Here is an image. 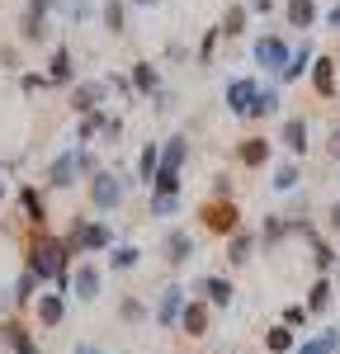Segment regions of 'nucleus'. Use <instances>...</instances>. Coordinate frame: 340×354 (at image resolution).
<instances>
[{"label": "nucleus", "mask_w": 340, "mask_h": 354, "mask_svg": "<svg viewBox=\"0 0 340 354\" xmlns=\"http://www.w3.org/2000/svg\"><path fill=\"white\" fill-rule=\"evenodd\" d=\"M66 255H71V250H66V241H62V236L38 232V236H33V245H28V270L38 274V279H57V288L66 293V283H71V279H66Z\"/></svg>", "instance_id": "nucleus-1"}, {"label": "nucleus", "mask_w": 340, "mask_h": 354, "mask_svg": "<svg viewBox=\"0 0 340 354\" xmlns=\"http://www.w3.org/2000/svg\"><path fill=\"white\" fill-rule=\"evenodd\" d=\"M48 10H53V0H28L24 5L19 33H24L28 43H43V38H48Z\"/></svg>", "instance_id": "nucleus-2"}, {"label": "nucleus", "mask_w": 340, "mask_h": 354, "mask_svg": "<svg viewBox=\"0 0 340 354\" xmlns=\"http://www.w3.org/2000/svg\"><path fill=\"white\" fill-rule=\"evenodd\" d=\"M90 203H95V208H104V213L123 203V185L113 180L109 170H95V180H90Z\"/></svg>", "instance_id": "nucleus-3"}, {"label": "nucleus", "mask_w": 340, "mask_h": 354, "mask_svg": "<svg viewBox=\"0 0 340 354\" xmlns=\"http://www.w3.org/2000/svg\"><path fill=\"white\" fill-rule=\"evenodd\" d=\"M76 175H81V151H66V156H57V161L48 165V185H53V189H71Z\"/></svg>", "instance_id": "nucleus-4"}, {"label": "nucleus", "mask_w": 340, "mask_h": 354, "mask_svg": "<svg viewBox=\"0 0 340 354\" xmlns=\"http://www.w3.org/2000/svg\"><path fill=\"white\" fill-rule=\"evenodd\" d=\"M203 227H208V232H236V208L213 198V203L203 208Z\"/></svg>", "instance_id": "nucleus-5"}, {"label": "nucleus", "mask_w": 340, "mask_h": 354, "mask_svg": "<svg viewBox=\"0 0 340 354\" xmlns=\"http://www.w3.org/2000/svg\"><path fill=\"white\" fill-rule=\"evenodd\" d=\"M33 312H38L43 326H62V317H66V293H43V298L33 302Z\"/></svg>", "instance_id": "nucleus-6"}, {"label": "nucleus", "mask_w": 340, "mask_h": 354, "mask_svg": "<svg viewBox=\"0 0 340 354\" xmlns=\"http://www.w3.org/2000/svg\"><path fill=\"white\" fill-rule=\"evenodd\" d=\"M100 100H104V81H85L71 90V109L76 113H95L100 109Z\"/></svg>", "instance_id": "nucleus-7"}, {"label": "nucleus", "mask_w": 340, "mask_h": 354, "mask_svg": "<svg viewBox=\"0 0 340 354\" xmlns=\"http://www.w3.org/2000/svg\"><path fill=\"white\" fill-rule=\"evenodd\" d=\"M71 288H76L81 302H95L100 298V270H95V265H81V270L71 274Z\"/></svg>", "instance_id": "nucleus-8"}, {"label": "nucleus", "mask_w": 340, "mask_h": 354, "mask_svg": "<svg viewBox=\"0 0 340 354\" xmlns=\"http://www.w3.org/2000/svg\"><path fill=\"white\" fill-rule=\"evenodd\" d=\"M180 312H185V293L180 288H166L161 293V307H156V322L161 326H180Z\"/></svg>", "instance_id": "nucleus-9"}, {"label": "nucleus", "mask_w": 340, "mask_h": 354, "mask_svg": "<svg viewBox=\"0 0 340 354\" xmlns=\"http://www.w3.org/2000/svg\"><path fill=\"white\" fill-rule=\"evenodd\" d=\"M180 330H185V335H208V307H203V302H185Z\"/></svg>", "instance_id": "nucleus-10"}, {"label": "nucleus", "mask_w": 340, "mask_h": 354, "mask_svg": "<svg viewBox=\"0 0 340 354\" xmlns=\"http://www.w3.org/2000/svg\"><path fill=\"white\" fill-rule=\"evenodd\" d=\"M0 340H5V345H10L15 354H43L38 345H33V340H28V330H24V326H15V322H5V326H0Z\"/></svg>", "instance_id": "nucleus-11"}, {"label": "nucleus", "mask_w": 340, "mask_h": 354, "mask_svg": "<svg viewBox=\"0 0 340 354\" xmlns=\"http://www.w3.org/2000/svg\"><path fill=\"white\" fill-rule=\"evenodd\" d=\"M19 208H24V218L33 222V227H43V222H48V208H43V194L38 189H19Z\"/></svg>", "instance_id": "nucleus-12"}, {"label": "nucleus", "mask_w": 340, "mask_h": 354, "mask_svg": "<svg viewBox=\"0 0 340 354\" xmlns=\"http://www.w3.org/2000/svg\"><path fill=\"white\" fill-rule=\"evenodd\" d=\"M189 255H194V241H189L185 232H170V236H166V260H170V265H185Z\"/></svg>", "instance_id": "nucleus-13"}, {"label": "nucleus", "mask_w": 340, "mask_h": 354, "mask_svg": "<svg viewBox=\"0 0 340 354\" xmlns=\"http://www.w3.org/2000/svg\"><path fill=\"white\" fill-rule=\"evenodd\" d=\"M38 283H43V279H38L33 270L19 274V279H15V307H28V302L38 298Z\"/></svg>", "instance_id": "nucleus-14"}, {"label": "nucleus", "mask_w": 340, "mask_h": 354, "mask_svg": "<svg viewBox=\"0 0 340 354\" xmlns=\"http://www.w3.org/2000/svg\"><path fill=\"white\" fill-rule=\"evenodd\" d=\"M48 81H53V85L71 81V53H66V48H57V53H53V62H48Z\"/></svg>", "instance_id": "nucleus-15"}, {"label": "nucleus", "mask_w": 340, "mask_h": 354, "mask_svg": "<svg viewBox=\"0 0 340 354\" xmlns=\"http://www.w3.org/2000/svg\"><path fill=\"white\" fill-rule=\"evenodd\" d=\"M227 100H232V109H236V113H251L255 85H251V81H236V85H232V90H227Z\"/></svg>", "instance_id": "nucleus-16"}, {"label": "nucleus", "mask_w": 340, "mask_h": 354, "mask_svg": "<svg viewBox=\"0 0 340 354\" xmlns=\"http://www.w3.org/2000/svg\"><path fill=\"white\" fill-rule=\"evenodd\" d=\"M198 288L208 293V302H213V307H227V302H232V283H227V279H203Z\"/></svg>", "instance_id": "nucleus-17"}, {"label": "nucleus", "mask_w": 340, "mask_h": 354, "mask_svg": "<svg viewBox=\"0 0 340 354\" xmlns=\"http://www.w3.org/2000/svg\"><path fill=\"white\" fill-rule=\"evenodd\" d=\"M185 151H189L185 137H170V147L161 151V170H180V165H185Z\"/></svg>", "instance_id": "nucleus-18"}, {"label": "nucleus", "mask_w": 340, "mask_h": 354, "mask_svg": "<svg viewBox=\"0 0 340 354\" xmlns=\"http://www.w3.org/2000/svg\"><path fill=\"white\" fill-rule=\"evenodd\" d=\"M227 260H232V265H246V260H251V236H246V232H232V250H227Z\"/></svg>", "instance_id": "nucleus-19"}, {"label": "nucleus", "mask_w": 340, "mask_h": 354, "mask_svg": "<svg viewBox=\"0 0 340 354\" xmlns=\"http://www.w3.org/2000/svg\"><path fill=\"white\" fill-rule=\"evenodd\" d=\"M138 245H113V255H109V270H133L138 265Z\"/></svg>", "instance_id": "nucleus-20"}, {"label": "nucleus", "mask_w": 340, "mask_h": 354, "mask_svg": "<svg viewBox=\"0 0 340 354\" xmlns=\"http://www.w3.org/2000/svg\"><path fill=\"white\" fill-rule=\"evenodd\" d=\"M156 170H161V151H156V147H147V151H142V161H138V175H142V180H156Z\"/></svg>", "instance_id": "nucleus-21"}, {"label": "nucleus", "mask_w": 340, "mask_h": 354, "mask_svg": "<svg viewBox=\"0 0 340 354\" xmlns=\"http://www.w3.org/2000/svg\"><path fill=\"white\" fill-rule=\"evenodd\" d=\"M265 156H270V147H265L260 137H251V142L241 147V161H246V165H265Z\"/></svg>", "instance_id": "nucleus-22"}, {"label": "nucleus", "mask_w": 340, "mask_h": 354, "mask_svg": "<svg viewBox=\"0 0 340 354\" xmlns=\"http://www.w3.org/2000/svg\"><path fill=\"white\" fill-rule=\"evenodd\" d=\"M265 345H270V354H288L293 350V335H288L283 326H274L270 335H265Z\"/></svg>", "instance_id": "nucleus-23"}, {"label": "nucleus", "mask_w": 340, "mask_h": 354, "mask_svg": "<svg viewBox=\"0 0 340 354\" xmlns=\"http://www.w3.org/2000/svg\"><path fill=\"white\" fill-rule=\"evenodd\" d=\"M303 137H308V128H303V118H293V123H288V128H283V142H288V147H293V151H303V147H308V142H303Z\"/></svg>", "instance_id": "nucleus-24"}, {"label": "nucleus", "mask_w": 340, "mask_h": 354, "mask_svg": "<svg viewBox=\"0 0 340 354\" xmlns=\"http://www.w3.org/2000/svg\"><path fill=\"white\" fill-rule=\"evenodd\" d=\"M100 128H109V123H104V113H100V109L85 113V118H81V142H90V137L100 133Z\"/></svg>", "instance_id": "nucleus-25"}, {"label": "nucleus", "mask_w": 340, "mask_h": 354, "mask_svg": "<svg viewBox=\"0 0 340 354\" xmlns=\"http://www.w3.org/2000/svg\"><path fill=\"white\" fill-rule=\"evenodd\" d=\"M298 354H336V335L326 330V335H317L312 345H303V350H298Z\"/></svg>", "instance_id": "nucleus-26"}, {"label": "nucleus", "mask_w": 340, "mask_h": 354, "mask_svg": "<svg viewBox=\"0 0 340 354\" xmlns=\"http://www.w3.org/2000/svg\"><path fill=\"white\" fill-rule=\"evenodd\" d=\"M175 208H180V194H156V198H151V213H156V218H166Z\"/></svg>", "instance_id": "nucleus-27"}, {"label": "nucleus", "mask_w": 340, "mask_h": 354, "mask_svg": "<svg viewBox=\"0 0 340 354\" xmlns=\"http://www.w3.org/2000/svg\"><path fill=\"white\" fill-rule=\"evenodd\" d=\"M326 302H331V283H317L308 298V312H326Z\"/></svg>", "instance_id": "nucleus-28"}, {"label": "nucleus", "mask_w": 340, "mask_h": 354, "mask_svg": "<svg viewBox=\"0 0 340 354\" xmlns=\"http://www.w3.org/2000/svg\"><path fill=\"white\" fill-rule=\"evenodd\" d=\"M255 57H260V62H270V66H274V62H283V48H279V43H274V38H265V43H260V48H255Z\"/></svg>", "instance_id": "nucleus-29"}, {"label": "nucleus", "mask_w": 340, "mask_h": 354, "mask_svg": "<svg viewBox=\"0 0 340 354\" xmlns=\"http://www.w3.org/2000/svg\"><path fill=\"white\" fill-rule=\"evenodd\" d=\"M133 85H138V90H156V71H151L147 62H138V71H133Z\"/></svg>", "instance_id": "nucleus-30"}, {"label": "nucleus", "mask_w": 340, "mask_h": 354, "mask_svg": "<svg viewBox=\"0 0 340 354\" xmlns=\"http://www.w3.org/2000/svg\"><path fill=\"white\" fill-rule=\"evenodd\" d=\"M104 24H109L113 33H123V5H118V0H109V5H104Z\"/></svg>", "instance_id": "nucleus-31"}, {"label": "nucleus", "mask_w": 340, "mask_h": 354, "mask_svg": "<svg viewBox=\"0 0 340 354\" xmlns=\"http://www.w3.org/2000/svg\"><path fill=\"white\" fill-rule=\"evenodd\" d=\"M288 15H293V24H312V0H293Z\"/></svg>", "instance_id": "nucleus-32"}, {"label": "nucleus", "mask_w": 340, "mask_h": 354, "mask_svg": "<svg viewBox=\"0 0 340 354\" xmlns=\"http://www.w3.org/2000/svg\"><path fill=\"white\" fill-rule=\"evenodd\" d=\"M118 312H123V322H142V317H147V307H142L138 298H123V307H118Z\"/></svg>", "instance_id": "nucleus-33"}, {"label": "nucleus", "mask_w": 340, "mask_h": 354, "mask_svg": "<svg viewBox=\"0 0 340 354\" xmlns=\"http://www.w3.org/2000/svg\"><path fill=\"white\" fill-rule=\"evenodd\" d=\"M241 24H246V10H227V19H223V33H241Z\"/></svg>", "instance_id": "nucleus-34"}, {"label": "nucleus", "mask_w": 340, "mask_h": 354, "mask_svg": "<svg viewBox=\"0 0 340 354\" xmlns=\"http://www.w3.org/2000/svg\"><path fill=\"white\" fill-rule=\"evenodd\" d=\"M274 185H279V189H293V185H298V170H293V165H283V170H279V180H274Z\"/></svg>", "instance_id": "nucleus-35"}, {"label": "nucleus", "mask_w": 340, "mask_h": 354, "mask_svg": "<svg viewBox=\"0 0 340 354\" xmlns=\"http://www.w3.org/2000/svg\"><path fill=\"white\" fill-rule=\"evenodd\" d=\"M283 322H288V326H303V322H308V307H288Z\"/></svg>", "instance_id": "nucleus-36"}, {"label": "nucleus", "mask_w": 340, "mask_h": 354, "mask_svg": "<svg viewBox=\"0 0 340 354\" xmlns=\"http://www.w3.org/2000/svg\"><path fill=\"white\" fill-rule=\"evenodd\" d=\"M43 85H48V76H19V90H24V95L28 90H43Z\"/></svg>", "instance_id": "nucleus-37"}, {"label": "nucleus", "mask_w": 340, "mask_h": 354, "mask_svg": "<svg viewBox=\"0 0 340 354\" xmlns=\"http://www.w3.org/2000/svg\"><path fill=\"white\" fill-rule=\"evenodd\" d=\"M317 85H321V90H331V62H321V66H317Z\"/></svg>", "instance_id": "nucleus-38"}, {"label": "nucleus", "mask_w": 340, "mask_h": 354, "mask_svg": "<svg viewBox=\"0 0 340 354\" xmlns=\"http://www.w3.org/2000/svg\"><path fill=\"white\" fill-rule=\"evenodd\" d=\"M76 354H104V350H95V345H76Z\"/></svg>", "instance_id": "nucleus-39"}, {"label": "nucleus", "mask_w": 340, "mask_h": 354, "mask_svg": "<svg viewBox=\"0 0 340 354\" xmlns=\"http://www.w3.org/2000/svg\"><path fill=\"white\" fill-rule=\"evenodd\" d=\"M331 227H340V203H336V208H331Z\"/></svg>", "instance_id": "nucleus-40"}, {"label": "nucleus", "mask_w": 340, "mask_h": 354, "mask_svg": "<svg viewBox=\"0 0 340 354\" xmlns=\"http://www.w3.org/2000/svg\"><path fill=\"white\" fill-rule=\"evenodd\" d=\"M331 151H336V156H340V133H336V142H331Z\"/></svg>", "instance_id": "nucleus-41"}, {"label": "nucleus", "mask_w": 340, "mask_h": 354, "mask_svg": "<svg viewBox=\"0 0 340 354\" xmlns=\"http://www.w3.org/2000/svg\"><path fill=\"white\" fill-rule=\"evenodd\" d=\"M0 198H5V180H0Z\"/></svg>", "instance_id": "nucleus-42"}]
</instances>
